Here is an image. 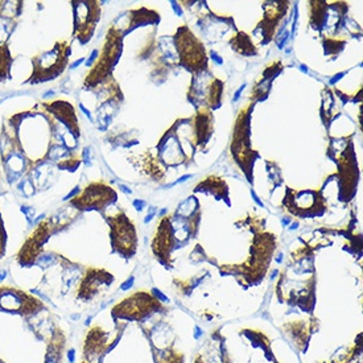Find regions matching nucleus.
<instances>
[{
  "instance_id": "obj_2",
  "label": "nucleus",
  "mask_w": 363,
  "mask_h": 363,
  "mask_svg": "<svg viewBox=\"0 0 363 363\" xmlns=\"http://www.w3.org/2000/svg\"><path fill=\"white\" fill-rule=\"evenodd\" d=\"M133 204H135V207L137 210H141L143 209V206H144V201H135Z\"/></svg>"
},
{
  "instance_id": "obj_13",
  "label": "nucleus",
  "mask_w": 363,
  "mask_h": 363,
  "mask_svg": "<svg viewBox=\"0 0 363 363\" xmlns=\"http://www.w3.org/2000/svg\"><path fill=\"white\" fill-rule=\"evenodd\" d=\"M5 275H7V272H5V271H4V269H3V271H2V272H0V280H3V279H4V277H5Z\"/></svg>"
},
{
  "instance_id": "obj_9",
  "label": "nucleus",
  "mask_w": 363,
  "mask_h": 363,
  "mask_svg": "<svg viewBox=\"0 0 363 363\" xmlns=\"http://www.w3.org/2000/svg\"><path fill=\"white\" fill-rule=\"evenodd\" d=\"M67 355H69V361H70V362L74 361V351H73V350H71V351H69V354H67Z\"/></svg>"
},
{
  "instance_id": "obj_6",
  "label": "nucleus",
  "mask_w": 363,
  "mask_h": 363,
  "mask_svg": "<svg viewBox=\"0 0 363 363\" xmlns=\"http://www.w3.org/2000/svg\"><path fill=\"white\" fill-rule=\"evenodd\" d=\"M211 56H213L211 58H213L214 61H217V63H222V60H219V58H218V56L215 54V53H211Z\"/></svg>"
},
{
  "instance_id": "obj_11",
  "label": "nucleus",
  "mask_w": 363,
  "mask_h": 363,
  "mask_svg": "<svg viewBox=\"0 0 363 363\" xmlns=\"http://www.w3.org/2000/svg\"><path fill=\"white\" fill-rule=\"evenodd\" d=\"M120 189L123 190V192H125V193H128V194H131V190H129L128 188H125V186H123V185H120Z\"/></svg>"
},
{
  "instance_id": "obj_5",
  "label": "nucleus",
  "mask_w": 363,
  "mask_h": 363,
  "mask_svg": "<svg viewBox=\"0 0 363 363\" xmlns=\"http://www.w3.org/2000/svg\"><path fill=\"white\" fill-rule=\"evenodd\" d=\"M243 89H244V85H243V86H242V87H240V89H239V90H238V91H236V93H235V97H234V101H236V99H238V98H239V95H240V93H242V91H243Z\"/></svg>"
},
{
  "instance_id": "obj_10",
  "label": "nucleus",
  "mask_w": 363,
  "mask_h": 363,
  "mask_svg": "<svg viewBox=\"0 0 363 363\" xmlns=\"http://www.w3.org/2000/svg\"><path fill=\"white\" fill-rule=\"evenodd\" d=\"M77 192H78V189H75V190H73V192H70V194H69V196H66V197H65V198H63V200H69V198H70V197H73V196H74V194H75V193H77Z\"/></svg>"
},
{
  "instance_id": "obj_12",
  "label": "nucleus",
  "mask_w": 363,
  "mask_h": 363,
  "mask_svg": "<svg viewBox=\"0 0 363 363\" xmlns=\"http://www.w3.org/2000/svg\"><path fill=\"white\" fill-rule=\"evenodd\" d=\"M81 108H82V111H83V112H85L86 115H87V118H91V115H90V112L87 111V110H86V108H85V107H83L82 104H81Z\"/></svg>"
},
{
  "instance_id": "obj_3",
  "label": "nucleus",
  "mask_w": 363,
  "mask_h": 363,
  "mask_svg": "<svg viewBox=\"0 0 363 363\" xmlns=\"http://www.w3.org/2000/svg\"><path fill=\"white\" fill-rule=\"evenodd\" d=\"M251 194H252V198H254V201L256 202V204H258L259 206H263V204H262V201H260V200H259V198H258V196H256V194H255L254 192H251Z\"/></svg>"
},
{
  "instance_id": "obj_1",
  "label": "nucleus",
  "mask_w": 363,
  "mask_h": 363,
  "mask_svg": "<svg viewBox=\"0 0 363 363\" xmlns=\"http://www.w3.org/2000/svg\"><path fill=\"white\" fill-rule=\"evenodd\" d=\"M132 283H133V279L131 277V279H129L128 281H125V283H123V284H122V286H120V288H122V289H127V288H129V286L132 285Z\"/></svg>"
},
{
  "instance_id": "obj_7",
  "label": "nucleus",
  "mask_w": 363,
  "mask_h": 363,
  "mask_svg": "<svg viewBox=\"0 0 363 363\" xmlns=\"http://www.w3.org/2000/svg\"><path fill=\"white\" fill-rule=\"evenodd\" d=\"M83 61H85V58H81V60H78V61H75V62H74V63H73V65H71V67H77V66H78V65H79V63H82V62H83Z\"/></svg>"
},
{
  "instance_id": "obj_8",
  "label": "nucleus",
  "mask_w": 363,
  "mask_h": 363,
  "mask_svg": "<svg viewBox=\"0 0 363 363\" xmlns=\"http://www.w3.org/2000/svg\"><path fill=\"white\" fill-rule=\"evenodd\" d=\"M343 74H345V73H341V74H338V75H335V77H334V78H333V79H331V81H330V83H334V82H335V81H337V79H339V78H341V77H342V75H343Z\"/></svg>"
},
{
  "instance_id": "obj_4",
  "label": "nucleus",
  "mask_w": 363,
  "mask_h": 363,
  "mask_svg": "<svg viewBox=\"0 0 363 363\" xmlns=\"http://www.w3.org/2000/svg\"><path fill=\"white\" fill-rule=\"evenodd\" d=\"M95 57H97V52H95V50H94V52H93V53H91V57H90V60H89V61H87V65H90V63H91V62H93V61H94V58H95Z\"/></svg>"
}]
</instances>
